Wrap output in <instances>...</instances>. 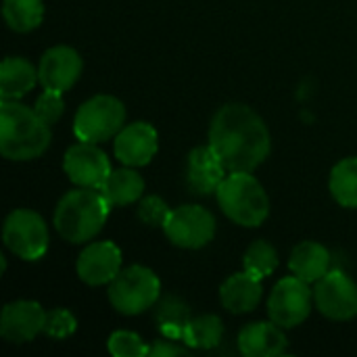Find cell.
<instances>
[{"instance_id":"9a60e30c","label":"cell","mask_w":357,"mask_h":357,"mask_svg":"<svg viewBox=\"0 0 357 357\" xmlns=\"http://www.w3.org/2000/svg\"><path fill=\"white\" fill-rule=\"evenodd\" d=\"M115 157L130 167L149 165L159 151V134L146 121H134L121 128L113 142Z\"/></svg>"},{"instance_id":"3957f363","label":"cell","mask_w":357,"mask_h":357,"mask_svg":"<svg viewBox=\"0 0 357 357\" xmlns=\"http://www.w3.org/2000/svg\"><path fill=\"white\" fill-rule=\"evenodd\" d=\"M111 205L98 188L69 190L54 209V230L71 245L90 243L107 224Z\"/></svg>"},{"instance_id":"ffe728a7","label":"cell","mask_w":357,"mask_h":357,"mask_svg":"<svg viewBox=\"0 0 357 357\" xmlns=\"http://www.w3.org/2000/svg\"><path fill=\"white\" fill-rule=\"evenodd\" d=\"M40 82L38 69L23 56H6L0 65V98L19 100Z\"/></svg>"},{"instance_id":"4fadbf2b","label":"cell","mask_w":357,"mask_h":357,"mask_svg":"<svg viewBox=\"0 0 357 357\" xmlns=\"http://www.w3.org/2000/svg\"><path fill=\"white\" fill-rule=\"evenodd\" d=\"M46 314L48 312H44V307L38 301H10L2 307L0 314V337L6 343L15 345L29 343L40 333H44Z\"/></svg>"},{"instance_id":"4dcf8cb0","label":"cell","mask_w":357,"mask_h":357,"mask_svg":"<svg viewBox=\"0 0 357 357\" xmlns=\"http://www.w3.org/2000/svg\"><path fill=\"white\" fill-rule=\"evenodd\" d=\"M188 347L186 345H176L174 341H157L151 345L149 356L151 357H172V356H186Z\"/></svg>"},{"instance_id":"5bb4252c","label":"cell","mask_w":357,"mask_h":357,"mask_svg":"<svg viewBox=\"0 0 357 357\" xmlns=\"http://www.w3.org/2000/svg\"><path fill=\"white\" fill-rule=\"evenodd\" d=\"M82 71H84V61L79 52L63 44L48 48L38 65V77L42 88L63 94L77 84Z\"/></svg>"},{"instance_id":"5b68a950","label":"cell","mask_w":357,"mask_h":357,"mask_svg":"<svg viewBox=\"0 0 357 357\" xmlns=\"http://www.w3.org/2000/svg\"><path fill=\"white\" fill-rule=\"evenodd\" d=\"M109 303L117 314L138 316L151 310L161 295V282L151 268L130 266L109 284Z\"/></svg>"},{"instance_id":"484cf974","label":"cell","mask_w":357,"mask_h":357,"mask_svg":"<svg viewBox=\"0 0 357 357\" xmlns=\"http://www.w3.org/2000/svg\"><path fill=\"white\" fill-rule=\"evenodd\" d=\"M278 264H280L278 251L268 241H255L253 245H249V249L245 251V257H243L245 270L261 280L272 276L276 272Z\"/></svg>"},{"instance_id":"30bf717a","label":"cell","mask_w":357,"mask_h":357,"mask_svg":"<svg viewBox=\"0 0 357 357\" xmlns=\"http://www.w3.org/2000/svg\"><path fill=\"white\" fill-rule=\"evenodd\" d=\"M314 301L322 316L347 322L357 316V284L341 270H331L314 287Z\"/></svg>"},{"instance_id":"7402d4cb","label":"cell","mask_w":357,"mask_h":357,"mask_svg":"<svg viewBox=\"0 0 357 357\" xmlns=\"http://www.w3.org/2000/svg\"><path fill=\"white\" fill-rule=\"evenodd\" d=\"M328 188L341 207L357 209V157H345L333 167Z\"/></svg>"},{"instance_id":"8992f818","label":"cell","mask_w":357,"mask_h":357,"mask_svg":"<svg viewBox=\"0 0 357 357\" xmlns=\"http://www.w3.org/2000/svg\"><path fill=\"white\" fill-rule=\"evenodd\" d=\"M126 126V107L117 96L96 94L79 105L73 117V134L82 142L100 144L115 138Z\"/></svg>"},{"instance_id":"9c48e42d","label":"cell","mask_w":357,"mask_h":357,"mask_svg":"<svg viewBox=\"0 0 357 357\" xmlns=\"http://www.w3.org/2000/svg\"><path fill=\"white\" fill-rule=\"evenodd\" d=\"M218 224L211 211L201 205H182L172 209L163 232L172 245L180 249H203L215 236Z\"/></svg>"},{"instance_id":"277c9868","label":"cell","mask_w":357,"mask_h":357,"mask_svg":"<svg viewBox=\"0 0 357 357\" xmlns=\"http://www.w3.org/2000/svg\"><path fill=\"white\" fill-rule=\"evenodd\" d=\"M215 195L224 215L243 228H257L270 215L268 192L251 172H230Z\"/></svg>"},{"instance_id":"7c38bea8","label":"cell","mask_w":357,"mask_h":357,"mask_svg":"<svg viewBox=\"0 0 357 357\" xmlns=\"http://www.w3.org/2000/svg\"><path fill=\"white\" fill-rule=\"evenodd\" d=\"M75 270L84 284L109 287L121 272V249L111 241L88 243L77 257Z\"/></svg>"},{"instance_id":"6da1fadb","label":"cell","mask_w":357,"mask_h":357,"mask_svg":"<svg viewBox=\"0 0 357 357\" xmlns=\"http://www.w3.org/2000/svg\"><path fill=\"white\" fill-rule=\"evenodd\" d=\"M209 146L228 172H253L268 159L272 138L257 111L243 102H230L211 119Z\"/></svg>"},{"instance_id":"7a4b0ae2","label":"cell","mask_w":357,"mask_h":357,"mask_svg":"<svg viewBox=\"0 0 357 357\" xmlns=\"http://www.w3.org/2000/svg\"><path fill=\"white\" fill-rule=\"evenodd\" d=\"M52 142L50 126L19 100L0 102V155L8 161L42 157Z\"/></svg>"},{"instance_id":"f1b7e54d","label":"cell","mask_w":357,"mask_h":357,"mask_svg":"<svg viewBox=\"0 0 357 357\" xmlns=\"http://www.w3.org/2000/svg\"><path fill=\"white\" fill-rule=\"evenodd\" d=\"M172 209L167 207V203L161 199V197H144L138 205V220L144 224V226H151V228H163L167 218H169Z\"/></svg>"},{"instance_id":"4316f807","label":"cell","mask_w":357,"mask_h":357,"mask_svg":"<svg viewBox=\"0 0 357 357\" xmlns=\"http://www.w3.org/2000/svg\"><path fill=\"white\" fill-rule=\"evenodd\" d=\"M107 349L113 357H144L151 347L132 331H115L107 341Z\"/></svg>"},{"instance_id":"8fae6325","label":"cell","mask_w":357,"mask_h":357,"mask_svg":"<svg viewBox=\"0 0 357 357\" xmlns=\"http://www.w3.org/2000/svg\"><path fill=\"white\" fill-rule=\"evenodd\" d=\"M63 169L67 178L82 188H100L111 174L109 157L94 142H77L67 149L63 157Z\"/></svg>"},{"instance_id":"d4e9b609","label":"cell","mask_w":357,"mask_h":357,"mask_svg":"<svg viewBox=\"0 0 357 357\" xmlns=\"http://www.w3.org/2000/svg\"><path fill=\"white\" fill-rule=\"evenodd\" d=\"M157 322L167 339H184V331L190 322V307L178 297H165L159 303Z\"/></svg>"},{"instance_id":"cb8c5ba5","label":"cell","mask_w":357,"mask_h":357,"mask_svg":"<svg viewBox=\"0 0 357 357\" xmlns=\"http://www.w3.org/2000/svg\"><path fill=\"white\" fill-rule=\"evenodd\" d=\"M224 339V324L213 314H203L190 318L184 331V345L190 349H213Z\"/></svg>"},{"instance_id":"44dd1931","label":"cell","mask_w":357,"mask_h":357,"mask_svg":"<svg viewBox=\"0 0 357 357\" xmlns=\"http://www.w3.org/2000/svg\"><path fill=\"white\" fill-rule=\"evenodd\" d=\"M105 199L109 201L111 207H126L136 203L138 199H142L144 195V178L130 165L119 167V169H111L109 178L105 180V184L98 188Z\"/></svg>"},{"instance_id":"2e32d148","label":"cell","mask_w":357,"mask_h":357,"mask_svg":"<svg viewBox=\"0 0 357 357\" xmlns=\"http://www.w3.org/2000/svg\"><path fill=\"white\" fill-rule=\"evenodd\" d=\"M228 174L224 161L209 144L192 149L186 159V184L195 195L207 197L218 192Z\"/></svg>"},{"instance_id":"ac0fdd59","label":"cell","mask_w":357,"mask_h":357,"mask_svg":"<svg viewBox=\"0 0 357 357\" xmlns=\"http://www.w3.org/2000/svg\"><path fill=\"white\" fill-rule=\"evenodd\" d=\"M264 297L261 278L249 274L247 270L232 274L220 287V301L230 314H249L253 312Z\"/></svg>"},{"instance_id":"603a6c76","label":"cell","mask_w":357,"mask_h":357,"mask_svg":"<svg viewBox=\"0 0 357 357\" xmlns=\"http://www.w3.org/2000/svg\"><path fill=\"white\" fill-rule=\"evenodd\" d=\"M2 17L6 25L17 33H27L40 27L44 19V2L42 0H4Z\"/></svg>"},{"instance_id":"f546056e","label":"cell","mask_w":357,"mask_h":357,"mask_svg":"<svg viewBox=\"0 0 357 357\" xmlns=\"http://www.w3.org/2000/svg\"><path fill=\"white\" fill-rule=\"evenodd\" d=\"M33 111L38 113V117L48 123L50 128L63 117L65 113V102H63V92H54V90H44L36 105H33Z\"/></svg>"},{"instance_id":"d6986e66","label":"cell","mask_w":357,"mask_h":357,"mask_svg":"<svg viewBox=\"0 0 357 357\" xmlns=\"http://www.w3.org/2000/svg\"><path fill=\"white\" fill-rule=\"evenodd\" d=\"M331 266H333V255L331 251L316 243V241H303L299 243L293 253H291V259H289V268L291 272L310 282V284H316L320 278H324L328 272H331Z\"/></svg>"},{"instance_id":"e0dca14e","label":"cell","mask_w":357,"mask_h":357,"mask_svg":"<svg viewBox=\"0 0 357 357\" xmlns=\"http://www.w3.org/2000/svg\"><path fill=\"white\" fill-rule=\"evenodd\" d=\"M289 341L276 322H251L238 333V351L245 357H276L284 354Z\"/></svg>"},{"instance_id":"52a82bcc","label":"cell","mask_w":357,"mask_h":357,"mask_svg":"<svg viewBox=\"0 0 357 357\" xmlns=\"http://www.w3.org/2000/svg\"><path fill=\"white\" fill-rule=\"evenodd\" d=\"M2 241L10 253L25 261H38L48 251V226L33 209H15L2 226Z\"/></svg>"},{"instance_id":"83f0119b","label":"cell","mask_w":357,"mask_h":357,"mask_svg":"<svg viewBox=\"0 0 357 357\" xmlns=\"http://www.w3.org/2000/svg\"><path fill=\"white\" fill-rule=\"evenodd\" d=\"M77 331V320L75 316L65 310V307H56L50 310L46 314V326H44V335H48L50 339L63 341L67 337H71Z\"/></svg>"},{"instance_id":"ba28073f","label":"cell","mask_w":357,"mask_h":357,"mask_svg":"<svg viewBox=\"0 0 357 357\" xmlns=\"http://www.w3.org/2000/svg\"><path fill=\"white\" fill-rule=\"evenodd\" d=\"M314 305V289L310 287V282L293 274L282 278L272 289L268 297V316L272 322L287 331L303 324L310 318Z\"/></svg>"}]
</instances>
